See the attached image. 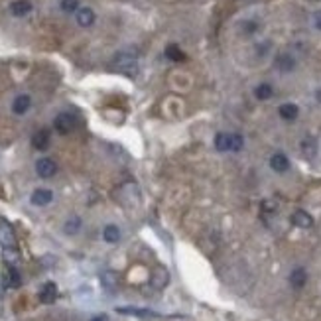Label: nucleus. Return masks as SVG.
Here are the masks:
<instances>
[{
	"label": "nucleus",
	"mask_w": 321,
	"mask_h": 321,
	"mask_svg": "<svg viewBox=\"0 0 321 321\" xmlns=\"http://www.w3.org/2000/svg\"><path fill=\"white\" fill-rule=\"evenodd\" d=\"M165 55H167V57H169L171 61H183V59H185L183 51H181V49H179L177 45H173V43L165 47Z\"/></svg>",
	"instance_id": "25"
},
{
	"label": "nucleus",
	"mask_w": 321,
	"mask_h": 321,
	"mask_svg": "<svg viewBox=\"0 0 321 321\" xmlns=\"http://www.w3.org/2000/svg\"><path fill=\"white\" fill-rule=\"evenodd\" d=\"M51 199H53V193H51L49 189H36V191L32 193V197H30L32 205H36V207L49 205V203H51Z\"/></svg>",
	"instance_id": "8"
},
{
	"label": "nucleus",
	"mask_w": 321,
	"mask_h": 321,
	"mask_svg": "<svg viewBox=\"0 0 321 321\" xmlns=\"http://www.w3.org/2000/svg\"><path fill=\"white\" fill-rule=\"evenodd\" d=\"M115 65H117V69L128 73V75H134V73L138 71V63H136V59H134L132 55H128V53H119L117 59H115Z\"/></svg>",
	"instance_id": "2"
},
{
	"label": "nucleus",
	"mask_w": 321,
	"mask_h": 321,
	"mask_svg": "<svg viewBox=\"0 0 321 321\" xmlns=\"http://www.w3.org/2000/svg\"><path fill=\"white\" fill-rule=\"evenodd\" d=\"M89 321H109V318H107L105 314H101V316H95V318H91Z\"/></svg>",
	"instance_id": "31"
},
{
	"label": "nucleus",
	"mask_w": 321,
	"mask_h": 321,
	"mask_svg": "<svg viewBox=\"0 0 321 321\" xmlns=\"http://www.w3.org/2000/svg\"><path fill=\"white\" fill-rule=\"evenodd\" d=\"M276 69H280L282 73H290V71H294V67H296V59L290 55V53H280L278 57H276Z\"/></svg>",
	"instance_id": "12"
},
{
	"label": "nucleus",
	"mask_w": 321,
	"mask_h": 321,
	"mask_svg": "<svg viewBox=\"0 0 321 321\" xmlns=\"http://www.w3.org/2000/svg\"><path fill=\"white\" fill-rule=\"evenodd\" d=\"M101 284H103V288L107 292H117V288H119V274L113 272V270H105L101 274Z\"/></svg>",
	"instance_id": "10"
},
{
	"label": "nucleus",
	"mask_w": 321,
	"mask_h": 321,
	"mask_svg": "<svg viewBox=\"0 0 321 321\" xmlns=\"http://www.w3.org/2000/svg\"><path fill=\"white\" fill-rule=\"evenodd\" d=\"M292 223H294L296 227H300V229H312V227H314L312 215H310L308 211H304V209H298V211L292 213Z\"/></svg>",
	"instance_id": "5"
},
{
	"label": "nucleus",
	"mask_w": 321,
	"mask_h": 321,
	"mask_svg": "<svg viewBox=\"0 0 321 321\" xmlns=\"http://www.w3.org/2000/svg\"><path fill=\"white\" fill-rule=\"evenodd\" d=\"M93 22H95V12H93L91 8H81V10H77V24H79V26L89 28Z\"/></svg>",
	"instance_id": "16"
},
{
	"label": "nucleus",
	"mask_w": 321,
	"mask_h": 321,
	"mask_svg": "<svg viewBox=\"0 0 321 321\" xmlns=\"http://www.w3.org/2000/svg\"><path fill=\"white\" fill-rule=\"evenodd\" d=\"M77 6H79V0H63V2H61V8H63L65 12L77 10Z\"/></svg>",
	"instance_id": "28"
},
{
	"label": "nucleus",
	"mask_w": 321,
	"mask_h": 321,
	"mask_svg": "<svg viewBox=\"0 0 321 321\" xmlns=\"http://www.w3.org/2000/svg\"><path fill=\"white\" fill-rule=\"evenodd\" d=\"M119 314L122 316H134V318H156L158 314L152 310H144V308H130V306H119L117 308Z\"/></svg>",
	"instance_id": "6"
},
{
	"label": "nucleus",
	"mask_w": 321,
	"mask_h": 321,
	"mask_svg": "<svg viewBox=\"0 0 321 321\" xmlns=\"http://www.w3.org/2000/svg\"><path fill=\"white\" fill-rule=\"evenodd\" d=\"M242 30H244L246 34H252V32H256V30H258V24H256V22H252V20H248V22H244V24H242Z\"/></svg>",
	"instance_id": "29"
},
{
	"label": "nucleus",
	"mask_w": 321,
	"mask_h": 321,
	"mask_svg": "<svg viewBox=\"0 0 321 321\" xmlns=\"http://www.w3.org/2000/svg\"><path fill=\"white\" fill-rule=\"evenodd\" d=\"M79 229H81V219L75 215V217H69L67 221H65V225H63V231L67 233V235H75V233H79Z\"/></svg>",
	"instance_id": "24"
},
{
	"label": "nucleus",
	"mask_w": 321,
	"mask_h": 321,
	"mask_svg": "<svg viewBox=\"0 0 321 321\" xmlns=\"http://www.w3.org/2000/svg\"><path fill=\"white\" fill-rule=\"evenodd\" d=\"M30 105H32V99H30L28 95H20V97L14 99V103H12V111H14L16 115H24V113L30 109Z\"/></svg>",
	"instance_id": "17"
},
{
	"label": "nucleus",
	"mask_w": 321,
	"mask_h": 321,
	"mask_svg": "<svg viewBox=\"0 0 321 321\" xmlns=\"http://www.w3.org/2000/svg\"><path fill=\"white\" fill-rule=\"evenodd\" d=\"M270 167H272L276 173H284V171L290 169V160H288L286 154L276 152V154H272V158H270Z\"/></svg>",
	"instance_id": "7"
},
{
	"label": "nucleus",
	"mask_w": 321,
	"mask_h": 321,
	"mask_svg": "<svg viewBox=\"0 0 321 321\" xmlns=\"http://www.w3.org/2000/svg\"><path fill=\"white\" fill-rule=\"evenodd\" d=\"M22 284V276L18 272L16 266H8L6 272H4V286L6 288H20Z\"/></svg>",
	"instance_id": "9"
},
{
	"label": "nucleus",
	"mask_w": 321,
	"mask_h": 321,
	"mask_svg": "<svg viewBox=\"0 0 321 321\" xmlns=\"http://www.w3.org/2000/svg\"><path fill=\"white\" fill-rule=\"evenodd\" d=\"M40 300L43 304H53L57 300V286L53 282H45L40 290Z\"/></svg>",
	"instance_id": "11"
},
{
	"label": "nucleus",
	"mask_w": 321,
	"mask_h": 321,
	"mask_svg": "<svg viewBox=\"0 0 321 321\" xmlns=\"http://www.w3.org/2000/svg\"><path fill=\"white\" fill-rule=\"evenodd\" d=\"M36 171H38L40 177L47 179V177H53L55 175L57 165H55V161L51 160V158H40V160L36 161Z\"/></svg>",
	"instance_id": "4"
},
{
	"label": "nucleus",
	"mask_w": 321,
	"mask_h": 321,
	"mask_svg": "<svg viewBox=\"0 0 321 321\" xmlns=\"http://www.w3.org/2000/svg\"><path fill=\"white\" fill-rule=\"evenodd\" d=\"M0 300H2V286H0Z\"/></svg>",
	"instance_id": "33"
},
{
	"label": "nucleus",
	"mask_w": 321,
	"mask_h": 321,
	"mask_svg": "<svg viewBox=\"0 0 321 321\" xmlns=\"http://www.w3.org/2000/svg\"><path fill=\"white\" fill-rule=\"evenodd\" d=\"M167 282H169V274H167V270L165 268H156V272L152 274V284H154V288H165L167 286Z\"/></svg>",
	"instance_id": "19"
},
{
	"label": "nucleus",
	"mask_w": 321,
	"mask_h": 321,
	"mask_svg": "<svg viewBox=\"0 0 321 321\" xmlns=\"http://www.w3.org/2000/svg\"><path fill=\"white\" fill-rule=\"evenodd\" d=\"M308 282V272L304 268H294L292 274H290V284L294 288H304Z\"/></svg>",
	"instance_id": "15"
},
{
	"label": "nucleus",
	"mask_w": 321,
	"mask_h": 321,
	"mask_svg": "<svg viewBox=\"0 0 321 321\" xmlns=\"http://www.w3.org/2000/svg\"><path fill=\"white\" fill-rule=\"evenodd\" d=\"M4 260L8 262V266H16L20 260V254L16 248H4Z\"/></svg>",
	"instance_id": "26"
},
{
	"label": "nucleus",
	"mask_w": 321,
	"mask_h": 321,
	"mask_svg": "<svg viewBox=\"0 0 321 321\" xmlns=\"http://www.w3.org/2000/svg\"><path fill=\"white\" fill-rule=\"evenodd\" d=\"M318 101H320V103H321V89H320V91H318Z\"/></svg>",
	"instance_id": "32"
},
{
	"label": "nucleus",
	"mask_w": 321,
	"mask_h": 321,
	"mask_svg": "<svg viewBox=\"0 0 321 321\" xmlns=\"http://www.w3.org/2000/svg\"><path fill=\"white\" fill-rule=\"evenodd\" d=\"M103 239H105L107 242H111V244L119 242V241H120V229H119L117 225H107V227L103 229Z\"/></svg>",
	"instance_id": "20"
},
{
	"label": "nucleus",
	"mask_w": 321,
	"mask_h": 321,
	"mask_svg": "<svg viewBox=\"0 0 321 321\" xmlns=\"http://www.w3.org/2000/svg\"><path fill=\"white\" fill-rule=\"evenodd\" d=\"M215 148L219 152H231V134L227 132H219L215 136Z\"/></svg>",
	"instance_id": "22"
},
{
	"label": "nucleus",
	"mask_w": 321,
	"mask_h": 321,
	"mask_svg": "<svg viewBox=\"0 0 321 321\" xmlns=\"http://www.w3.org/2000/svg\"><path fill=\"white\" fill-rule=\"evenodd\" d=\"M30 10H32V4L28 0H16V2L10 4V12L14 16H26Z\"/></svg>",
	"instance_id": "21"
},
{
	"label": "nucleus",
	"mask_w": 321,
	"mask_h": 321,
	"mask_svg": "<svg viewBox=\"0 0 321 321\" xmlns=\"http://www.w3.org/2000/svg\"><path fill=\"white\" fill-rule=\"evenodd\" d=\"M244 146V140L241 134H231V152H241Z\"/></svg>",
	"instance_id": "27"
},
{
	"label": "nucleus",
	"mask_w": 321,
	"mask_h": 321,
	"mask_svg": "<svg viewBox=\"0 0 321 321\" xmlns=\"http://www.w3.org/2000/svg\"><path fill=\"white\" fill-rule=\"evenodd\" d=\"M314 24H316V28H318V30H321V10L314 14Z\"/></svg>",
	"instance_id": "30"
},
{
	"label": "nucleus",
	"mask_w": 321,
	"mask_h": 321,
	"mask_svg": "<svg viewBox=\"0 0 321 321\" xmlns=\"http://www.w3.org/2000/svg\"><path fill=\"white\" fill-rule=\"evenodd\" d=\"M0 244L4 248H16V235L12 231V225L0 217Z\"/></svg>",
	"instance_id": "1"
},
{
	"label": "nucleus",
	"mask_w": 321,
	"mask_h": 321,
	"mask_svg": "<svg viewBox=\"0 0 321 321\" xmlns=\"http://www.w3.org/2000/svg\"><path fill=\"white\" fill-rule=\"evenodd\" d=\"M278 115H280L284 120L292 122V120H296V119H298L300 109H298V105H294V103H284V105L278 109Z\"/></svg>",
	"instance_id": "13"
},
{
	"label": "nucleus",
	"mask_w": 321,
	"mask_h": 321,
	"mask_svg": "<svg viewBox=\"0 0 321 321\" xmlns=\"http://www.w3.org/2000/svg\"><path fill=\"white\" fill-rule=\"evenodd\" d=\"M53 126H55V130H57L59 134H69V132L75 128V119H73V115L61 113V115L55 117Z\"/></svg>",
	"instance_id": "3"
},
{
	"label": "nucleus",
	"mask_w": 321,
	"mask_h": 321,
	"mask_svg": "<svg viewBox=\"0 0 321 321\" xmlns=\"http://www.w3.org/2000/svg\"><path fill=\"white\" fill-rule=\"evenodd\" d=\"M272 95H274V89H272V85H268V83H260V85L254 89V97H256L258 101H268Z\"/></svg>",
	"instance_id": "23"
},
{
	"label": "nucleus",
	"mask_w": 321,
	"mask_h": 321,
	"mask_svg": "<svg viewBox=\"0 0 321 321\" xmlns=\"http://www.w3.org/2000/svg\"><path fill=\"white\" fill-rule=\"evenodd\" d=\"M32 146L36 150H45L49 146V132L47 130H38L34 136H32Z\"/></svg>",
	"instance_id": "14"
},
{
	"label": "nucleus",
	"mask_w": 321,
	"mask_h": 321,
	"mask_svg": "<svg viewBox=\"0 0 321 321\" xmlns=\"http://www.w3.org/2000/svg\"><path fill=\"white\" fill-rule=\"evenodd\" d=\"M300 146H302L304 156H306V158H310V160H312V158L316 156V152H318V142H316V138H314V136H306V138L302 140V144H300Z\"/></svg>",
	"instance_id": "18"
}]
</instances>
